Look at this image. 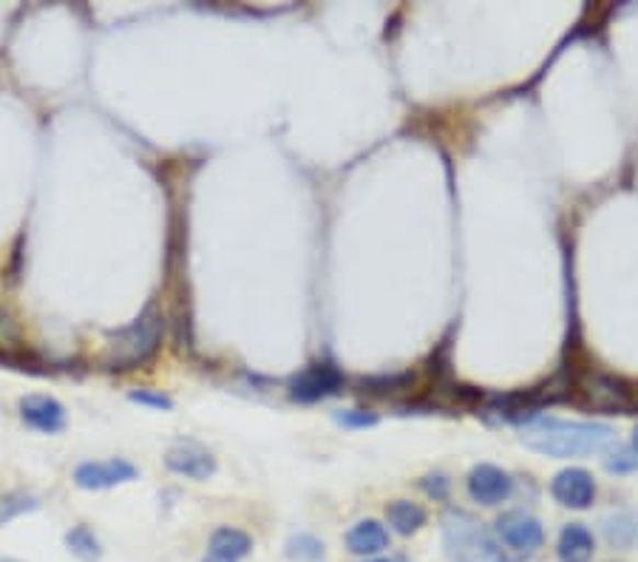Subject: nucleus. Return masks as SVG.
Returning <instances> with one entry per match:
<instances>
[{
  "instance_id": "1",
  "label": "nucleus",
  "mask_w": 638,
  "mask_h": 562,
  "mask_svg": "<svg viewBox=\"0 0 638 562\" xmlns=\"http://www.w3.org/2000/svg\"><path fill=\"white\" fill-rule=\"evenodd\" d=\"M616 432L607 424L593 421H536L522 432V444L548 458H584L593 451H604L613 444Z\"/></svg>"
},
{
  "instance_id": "2",
  "label": "nucleus",
  "mask_w": 638,
  "mask_h": 562,
  "mask_svg": "<svg viewBox=\"0 0 638 562\" xmlns=\"http://www.w3.org/2000/svg\"><path fill=\"white\" fill-rule=\"evenodd\" d=\"M443 551L452 562H520L477 517L460 508L443 517Z\"/></svg>"
},
{
  "instance_id": "3",
  "label": "nucleus",
  "mask_w": 638,
  "mask_h": 562,
  "mask_svg": "<svg viewBox=\"0 0 638 562\" xmlns=\"http://www.w3.org/2000/svg\"><path fill=\"white\" fill-rule=\"evenodd\" d=\"M159 339H162V316L157 310H145L134 324L111 335L105 362L111 364V369L139 367L157 353Z\"/></svg>"
},
{
  "instance_id": "4",
  "label": "nucleus",
  "mask_w": 638,
  "mask_h": 562,
  "mask_svg": "<svg viewBox=\"0 0 638 562\" xmlns=\"http://www.w3.org/2000/svg\"><path fill=\"white\" fill-rule=\"evenodd\" d=\"M497 537L509 551L514 554H536V551L545 546V528L543 523L536 520L534 514L528 512H505L497 517Z\"/></svg>"
},
{
  "instance_id": "5",
  "label": "nucleus",
  "mask_w": 638,
  "mask_h": 562,
  "mask_svg": "<svg viewBox=\"0 0 638 562\" xmlns=\"http://www.w3.org/2000/svg\"><path fill=\"white\" fill-rule=\"evenodd\" d=\"M468 497L480 506H500L514 494V480L509 472H502L500 466L480 463L474 466L466 480Z\"/></svg>"
},
{
  "instance_id": "6",
  "label": "nucleus",
  "mask_w": 638,
  "mask_h": 562,
  "mask_svg": "<svg viewBox=\"0 0 638 562\" xmlns=\"http://www.w3.org/2000/svg\"><path fill=\"white\" fill-rule=\"evenodd\" d=\"M550 492H554L556 503H562L568 508H591V503L596 500V480L588 469H562L556 474L554 483H550Z\"/></svg>"
},
{
  "instance_id": "7",
  "label": "nucleus",
  "mask_w": 638,
  "mask_h": 562,
  "mask_svg": "<svg viewBox=\"0 0 638 562\" xmlns=\"http://www.w3.org/2000/svg\"><path fill=\"white\" fill-rule=\"evenodd\" d=\"M137 478V469L128 463V460H91V463H80L75 472V483L80 489H111L117 483H128V480Z\"/></svg>"
},
{
  "instance_id": "8",
  "label": "nucleus",
  "mask_w": 638,
  "mask_h": 562,
  "mask_svg": "<svg viewBox=\"0 0 638 562\" xmlns=\"http://www.w3.org/2000/svg\"><path fill=\"white\" fill-rule=\"evenodd\" d=\"M166 466L171 472L191 480H207L216 472V460H213L210 451L205 446L193 444V440H179V444H173L166 455Z\"/></svg>"
},
{
  "instance_id": "9",
  "label": "nucleus",
  "mask_w": 638,
  "mask_h": 562,
  "mask_svg": "<svg viewBox=\"0 0 638 562\" xmlns=\"http://www.w3.org/2000/svg\"><path fill=\"white\" fill-rule=\"evenodd\" d=\"M343 383L341 372H338L335 367H330V364H318V367H309L307 372H301L293 381V401H301V403H312V401H321V398L327 395H335L338 387Z\"/></svg>"
},
{
  "instance_id": "10",
  "label": "nucleus",
  "mask_w": 638,
  "mask_h": 562,
  "mask_svg": "<svg viewBox=\"0 0 638 562\" xmlns=\"http://www.w3.org/2000/svg\"><path fill=\"white\" fill-rule=\"evenodd\" d=\"M253 551V537L241 528H216L207 546V557L202 562H241Z\"/></svg>"
},
{
  "instance_id": "11",
  "label": "nucleus",
  "mask_w": 638,
  "mask_h": 562,
  "mask_svg": "<svg viewBox=\"0 0 638 562\" xmlns=\"http://www.w3.org/2000/svg\"><path fill=\"white\" fill-rule=\"evenodd\" d=\"M21 415L29 426L46 432V435H55L66 426V410L62 403L48 395H29L21 401Z\"/></svg>"
},
{
  "instance_id": "12",
  "label": "nucleus",
  "mask_w": 638,
  "mask_h": 562,
  "mask_svg": "<svg viewBox=\"0 0 638 562\" xmlns=\"http://www.w3.org/2000/svg\"><path fill=\"white\" fill-rule=\"evenodd\" d=\"M346 549L355 557H378L389 549V531L378 520H361L346 531Z\"/></svg>"
},
{
  "instance_id": "13",
  "label": "nucleus",
  "mask_w": 638,
  "mask_h": 562,
  "mask_svg": "<svg viewBox=\"0 0 638 562\" xmlns=\"http://www.w3.org/2000/svg\"><path fill=\"white\" fill-rule=\"evenodd\" d=\"M593 551H596V540H593L591 528L582 523H570L562 528L559 542H556V557L559 562H591Z\"/></svg>"
},
{
  "instance_id": "14",
  "label": "nucleus",
  "mask_w": 638,
  "mask_h": 562,
  "mask_svg": "<svg viewBox=\"0 0 638 562\" xmlns=\"http://www.w3.org/2000/svg\"><path fill=\"white\" fill-rule=\"evenodd\" d=\"M604 537L613 549H633L638 540V517L630 512H613L602 520Z\"/></svg>"
},
{
  "instance_id": "15",
  "label": "nucleus",
  "mask_w": 638,
  "mask_h": 562,
  "mask_svg": "<svg viewBox=\"0 0 638 562\" xmlns=\"http://www.w3.org/2000/svg\"><path fill=\"white\" fill-rule=\"evenodd\" d=\"M386 520H389V526L395 528L398 535L409 537L425 526V512H423V506H418V503L395 500V503H389V508H386Z\"/></svg>"
},
{
  "instance_id": "16",
  "label": "nucleus",
  "mask_w": 638,
  "mask_h": 562,
  "mask_svg": "<svg viewBox=\"0 0 638 562\" xmlns=\"http://www.w3.org/2000/svg\"><path fill=\"white\" fill-rule=\"evenodd\" d=\"M66 542H69L71 554L80 557L83 562H96L103 557V549H100V540L94 537L89 526H77L71 528L69 535H66Z\"/></svg>"
},
{
  "instance_id": "17",
  "label": "nucleus",
  "mask_w": 638,
  "mask_h": 562,
  "mask_svg": "<svg viewBox=\"0 0 638 562\" xmlns=\"http://www.w3.org/2000/svg\"><path fill=\"white\" fill-rule=\"evenodd\" d=\"M287 557L296 562H321L323 560V542L312 535L289 537Z\"/></svg>"
},
{
  "instance_id": "18",
  "label": "nucleus",
  "mask_w": 638,
  "mask_h": 562,
  "mask_svg": "<svg viewBox=\"0 0 638 562\" xmlns=\"http://www.w3.org/2000/svg\"><path fill=\"white\" fill-rule=\"evenodd\" d=\"M32 508H37L35 497H29V494H12V497L0 500V523L12 520V517H18V514L23 512H32Z\"/></svg>"
},
{
  "instance_id": "19",
  "label": "nucleus",
  "mask_w": 638,
  "mask_h": 562,
  "mask_svg": "<svg viewBox=\"0 0 638 562\" xmlns=\"http://www.w3.org/2000/svg\"><path fill=\"white\" fill-rule=\"evenodd\" d=\"M604 466H607V472H613V474H630V472H636L638 469V451L633 449H618V451H613L611 458L604 460Z\"/></svg>"
},
{
  "instance_id": "20",
  "label": "nucleus",
  "mask_w": 638,
  "mask_h": 562,
  "mask_svg": "<svg viewBox=\"0 0 638 562\" xmlns=\"http://www.w3.org/2000/svg\"><path fill=\"white\" fill-rule=\"evenodd\" d=\"M343 426H352V429H364V426H375L378 424V415L375 412H364V410H352V412H341L338 415Z\"/></svg>"
},
{
  "instance_id": "21",
  "label": "nucleus",
  "mask_w": 638,
  "mask_h": 562,
  "mask_svg": "<svg viewBox=\"0 0 638 562\" xmlns=\"http://www.w3.org/2000/svg\"><path fill=\"white\" fill-rule=\"evenodd\" d=\"M130 401L145 403V406H153V410H171L173 401L168 395H159V392H148V389H139V392H130Z\"/></svg>"
},
{
  "instance_id": "22",
  "label": "nucleus",
  "mask_w": 638,
  "mask_h": 562,
  "mask_svg": "<svg viewBox=\"0 0 638 562\" xmlns=\"http://www.w3.org/2000/svg\"><path fill=\"white\" fill-rule=\"evenodd\" d=\"M448 486H452V483H448V480H446V474H429V478L423 480V489L429 494H432L434 500H443V497H446Z\"/></svg>"
},
{
  "instance_id": "23",
  "label": "nucleus",
  "mask_w": 638,
  "mask_h": 562,
  "mask_svg": "<svg viewBox=\"0 0 638 562\" xmlns=\"http://www.w3.org/2000/svg\"><path fill=\"white\" fill-rule=\"evenodd\" d=\"M633 449L638 451V429H636V435H633Z\"/></svg>"
},
{
  "instance_id": "24",
  "label": "nucleus",
  "mask_w": 638,
  "mask_h": 562,
  "mask_svg": "<svg viewBox=\"0 0 638 562\" xmlns=\"http://www.w3.org/2000/svg\"><path fill=\"white\" fill-rule=\"evenodd\" d=\"M372 562H398V560H372Z\"/></svg>"
},
{
  "instance_id": "25",
  "label": "nucleus",
  "mask_w": 638,
  "mask_h": 562,
  "mask_svg": "<svg viewBox=\"0 0 638 562\" xmlns=\"http://www.w3.org/2000/svg\"><path fill=\"white\" fill-rule=\"evenodd\" d=\"M0 562H14V560H0Z\"/></svg>"
}]
</instances>
